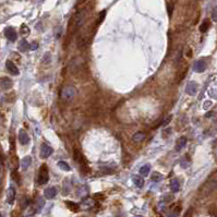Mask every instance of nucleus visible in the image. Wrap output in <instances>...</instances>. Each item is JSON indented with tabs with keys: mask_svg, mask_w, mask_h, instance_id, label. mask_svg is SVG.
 <instances>
[{
	"mask_svg": "<svg viewBox=\"0 0 217 217\" xmlns=\"http://www.w3.org/2000/svg\"><path fill=\"white\" fill-rule=\"evenodd\" d=\"M217 187V174L216 175H213V177L209 179L206 183L203 185V188L201 189V192H202L204 195H207L209 193H211L214 189Z\"/></svg>",
	"mask_w": 217,
	"mask_h": 217,
	"instance_id": "nucleus-1",
	"label": "nucleus"
},
{
	"mask_svg": "<svg viewBox=\"0 0 217 217\" xmlns=\"http://www.w3.org/2000/svg\"><path fill=\"white\" fill-rule=\"evenodd\" d=\"M76 95V91L73 86H66L61 91V98L66 101H71Z\"/></svg>",
	"mask_w": 217,
	"mask_h": 217,
	"instance_id": "nucleus-2",
	"label": "nucleus"
},
{
	"mask_svg": "<svg viewBox=\"0 0 217 217\" xmlns=\"http://www.w3.org/2000/svg\"><path fill=\"white\" fill-rule=\"evenodd\" d=\"M48 179H49V172H48L47 166L44 164L39 168V177H38V182L39 185H45L47 183Z\"/></svg>",
	"mask_w": 217,
	"mask_h": 217,
	"instance_id": "nucleus-3",
	"label": "nucleus"
},
{
	"mask_svg": "<svg viewBox=\"0 0 217 217\" xmlns=\"http://www.w3.org/2000/svg\"><path fill=\"white\" fill-rule=\"evenodd\" d=\"M86 17V10H81L75 14L74 17V27H80L84 23V20Z\"/></svg>",
	"mask_w": 217,
	"mask_h": 217,
	"instance_id": "nucleus-4",
	"label": "nucleus"
},
{
	"mask_svg": "<svg viewBox=\"0 0 217 217\" xmlns=\"http://www.w3.org/2000/svg\"><path fill=\"white\" fill-rule=\"evenodd\" d=\"M52 152H54V150H52L48 144H46V143H43V144H42V146H41V157L42 158H47V157H49L50 155L52 154Z\"/></svg>",
	"mask_w": 217,
	"mask_h": 217,
	"instance_id": "nucleus-5",
	"label": "nucleus"
},
{
	"mask_svg": "<svg viewBox=\"0 0 217 217\" xmlns=\"http://www.w3.org/2000/svg\"><path fill=\"white\" fill-rule=\"evenodd\" d=\"M198 88H199L198 83L194 81H191L187 84V86H185V92L189 95H195L196 92H198Z\"/></svg>",
	"mask_w": 217,
	"mask_h": 217,
	"instance_id": "nucleus-6",
	"label": "nucleus"
},
{
	"mask_svg": "<svg viewBox=\"0 0 217 217\" xmlns=\"http://www.w3.org/2000/svg\"><path fill=\"white\" fill-rule=\"evenodd\" d=\"M4 35H6V37L9 39V41L11 42H14L17 41V32H15V30L13 27H10V26H8V27L4 28Z\"/></svg>",
	"mask_w": 217,
	"mask_h": 217,
	"instance_id": "nucleus-7",
	"label": "nucleus"
},
{
	"mask_svg": "<svg viewBox=\"0 0 217 217\" xmlns=\"http://www.w3.org/2000/svg\"><path fill=\"white\" fill-rule=\"evenodd\" d=\"M205 69H206V62L204 60H198L193 66V70L199 73L204 72Z\"/></svg>",
	"mask_w": 217,
	"mask_h": 217,
	"instance_id": "nucleus-8",
	"label": "nucleus"
},
{
	"mask_svg": "<svg viewBox=\"0 0 217 217\" xmlns=\"http://www.w3.org/2000/svg\"><path fill=\"white\" fill-rule=\"evenodd\" d=\"M12 87V81L9 77H2L0 79V90H9Z\"/></svg>",
	"mask_w": 217,
	"mask_h": 217,
	"instance_id": "nucleus-9",
	"label": "nucleus"
},
{
	"mask_svg": "<svg viewBox=\"0 0 217 217\" xmlns=\"http://www.w3.org/2000/svg\"><path fill=\"white\" fill-rule=\"evenodd\" d=\"M6 67H7V70H8L9 72L11 73V74H13V75H19V69H17V66L14 65V62H12V61H10V60H8L6 62Z\"/></svg>",
	"mask_w": 217,
	"mask_h": 217,
	"instance_id": "nucleus-10",
	"label": "nucleus"
},
{
	"mask_svg": "<svg viewBox=\"0 0 217 217\" xmlns=\"http://www.w3.org/2000/svg\"><path fill=\"white\" fill-rule=\"evenodd\" d=\"M19 141L22 145H26L28 142H30V136L26 133L24 130H20L19 132Z\"/></svg>",
	"mask_w": 217,
	"mask_h": 217,
	"instance_id": "nucleus-11",
	"label": "nucleus"
},
{
	"mask_svg": "<svg viewBox=\"0 0 217 217\" xmlns=\"http://www.w3.org/2000/svg\"><path fill=\"white\" fill-rule=\"evenodd\" d=\"M57 194V189L54 187H49L47 188V189L44 191V195H45L46 199H48V200H52V199H54L55 196H56Z\"/></svg>",
	"mask_w": 217,
	"mask_h": 217,
	"instance_id": "nucleus-12",
	"label": "nucleus"
},
{
	"mask_svg": "<svg viewBox=\"0 0 217 217\" xmlns=\"http://www.w3.org/2000/svg\"><path fill=\"white\" fill-rule=\"evenodd\" d=\"M15 200V189L13 187H10L7 191V201L9 204H13Z\"/></svg>",
	"mask_w": 217,
	"mask_h": 217,
	"instance_id": "nucleus-13",
	"label": "nucleus"
},
{
	"mask_svg": "<svg viewBox=\"0 0 217 217\" xmlns=\"http://www.w3.org/2000/svg\"><path fill=\"white\" fill-rule=\"evenodd\" d=\"M185 144H187V138H185V136H181L180 139H178V140H177V143H176L175 148H176L177 152H179V150H182V148L185 147Z\"/></svg>",
	"mask_w": 217,
	"mask_h": 217,
	"instance_id": "nucleus-14",
	"label": "nucleus"
},
{
	"mask_svg": "<svg viewBox=\"0 0 217 217\" xmlns=\"http://www.w3.org/2000/svg\"><path fill=\"white\" fill-rule=\"evenodd\" d=\"M145 138H146V134L144 133V132L140 131V132H136V134H133V136H132V140H133L136 143H140V142H142Z\"/></svg>",
	"mask_w": 217,
	"mask_h": 217,
	"instance_id": "nucleus-15",
	"label": "nucleus"
},
{
	"mask_svg": "<svg viewBox=\"0 0 217 217\" xmlns=\"http://www.w3.org/2000/svg\"><path fill=\"white\" fill-rule=\"evenodd\" d=\"M31 164H32V157H31V156L24 157V158L21 160V167H22V169L26 170L31 166Z\"/></svg>",
	"mask_w": 217,
	"mask_h": 217,
	"instance_id": "nucleus-16",
	"label": "nucleus"
},
{
	"mask_svg": "<svg viewBox=\"0 0 217 217\" xmlns=\"http://www.w3.org/2000/svg\"><path fill=\"white\" fill-rule=\"evenodd\" d=\"M170 189H171L172 192H178L179 189H180V183L177 179H172L170 181Z\"/></svg>",
	"mask_w": 217,
	"mask_h": 217,
	"instance_id": "nucleus-17",
	"label": "nucleus"
},
{
	"mask_svg": "<svg viewBox=\"0 0 217 217\" xmlns=\"http://www.w3.org/2000/svg\"><path fill=\"white\" fill-rule=\"evenodd\" d=\"M132 180H133V183L138 188H142L143 185H144V179L140 176H134L133 178H132Z\"/></svg>",
	"mask_w": 217,
	"mask_h": 217,
	"instance_id": "nucleus-18",
	"label": "nucleus"
},
{
	"mask_svg": "<svg viewBox=\"0 0 217 217\" xmlns=\"http://www.w3.org/2000/svg\"><path fill=\"white\" fill-rule=\"evenodd\" d=\"M30 48V45H28V43L25 41V39H22L21 42H20L19 44V50L22 52H27V49Z\"/></svg>",
	"mask_w": 217,
	"mask_h": 217,
	"instance_id": "nucleus-19",
	"label": "nucleus"
},
{
	"mask_svg": "<svg viewBox=\"0 0 217 217\" xmlns=\"http://www.w3.org/2000/svg\"><path fill=\"white\" fill-rule=\"evenodd\" d=\"M150 164H145V165H143L142 167L140 168V174L142 175V176H147V175L150 174Z\"/></svg>",
	"mask_w": 217,
	"mask_h": 217,
	"instance_id": "nucleus-20",
	"label": "nucleus"
},
{
	"mask_svg": "<svg viewBox=\"0 0 217 217\" xmlns=\"http://www.w3.org/2000/svg\"><path fill=\"white\" fill-rule=\"evenodd\" d=\"M66 204H67V206L69 207L72 212H77V211H79V209H80L79 205L71 202V201H67V202H66Z\"/></svg>",
	"mask_w": 217,
	"mask_h": 217,
	"instance_id": "nucleus-21",
	"label": "nucleus"
},
{
	"mask_svg": "<svg viewBox=\"0 0 217 217\" xmlns=\"http://www.w3.org/2000/svg\"><path fill=\"white\" fill-rule=\"evenodd\" d=\"M209 28H210V21L209 20H205V21L200 25V31L202 33H205V32H207Z\"/></svg>",
	"mask_w": 217,
	"mask_h": 217,
	"instance_id": "nucleus-22",
	"label": "nucleus"
},
{
	"mask_svg": "<svg viewBox=\"0 0 217 217\" xmlns=\"http://www.w3.org/2000/svg\"><path fill=\"white\" fill-rule=\"evenodd\" d=\"M58 167H60L61 169L65 170V171H70V170H71V167H70L66 161H62V160L58 161Z\"/></svg>",
	"mask_w": 217,
	"mask_h": 217,
	"instance_id": "nucleus-23",
	"label": "nucleus"
},
{
	"mask_svg": "<svg viewBox=\"0 0 217 217\" xmlns=\"http://www.w3.org/2000/svg\"><path fill=\"white\" fill-rule=\"evenodd\" d=\"M161 179H163V176H161L159 172H154V174L152 175V180L154 181V182H158Z\"/></svg>",
	"mask_w": 217,
	"mask_h": 217,
	"instance_id": "nucleus-24",
	"label": "nucleus"
},
{
	"mask_svg": "<svg viewBox=\"0 0 217 217\" xmlns=\"http://www.w3.org/2000/svg\"><path fill=\"white\" fill-rule=\"evenodd\" d=\"M171 119H172V115H170V116H168L167 118H166L165 120H164L163 122L160 123V126H161V127H166V126H167L168 123L171 121Z\"/></svg>",
	"mask_w": 217,
	"mask_h": 217,
	"instance_id": "nucleus-25",
	"label": "nucleus"
},
{
	"mask_svg": "<svg viewBox=\"0 0 217 217\" xmlns=\"http://www.w3.org/2000/svg\"><path fill=\"white\" fill-rule=\"evenodd\" d=\"M21 33H22V35H27L28 33H30V30H28V27L25 25V24H23V25H22V27H21Z\"/></svg>",
	"mask_w": 217,
	"mask_h": 217,
	"instance_id": "nucleus-26",
	"label": "nucleus"
},
{
	"mask_svg": "<svg viewBox=\"0 0 217 217\" xmlns=\"http://www.w3.org/2000/svg\"><path fill=\"white\" fill-rule=\"evenodd\" d=\"M212 20L217 22V7H214L213 11H212Z\"/></svg>",
	"mask_w": 217,
	"mask_h": 217,
	"instance_id": "nucleus-27",
	"label": "nucleus"
},
{
	"mask_svg": "<svg viewBox=\"0 0 217 217\" xmlns=\"http://www.w3.org/2000/svg\"><path fill=\"white\" fill-rule=\"evenodd\" d=\"M105 15H106V11L104 10L103 12H101L99 13V17H98V24L101 23V22H103L104 21V17H105Z\"/></svg>",
	"mask_w": 217,
	"mask_h": 217,
	"instance_id": "nucleus-28",
	"label": "nucleus"
},
{
	"mask_svg": "<svg viewBox=\"0 0 217 217\" xmlns=\"http://www.w3.org/2000/svg\"><path fill=\"white\" fill-rule=\"evenodd\" d=\"M30 48H31V49H32V50L37 49V48H38V44H37L36 42H34V43L31 44V45H30Z\"/></svg>",
	"mask_w": 217,
	"mask_h": 217,
	"instance_id": "nucleus-29",
	"label": "nucleus"
},
{
	"mask_svg": "<svg viewBox=\"0 0 217 217\" xmlns=\"http://www.w3.org/2000/svg\"><path fill=\"white\" fill-rule=\"evenodd\" d=\"M180 165L182 166V168H187V167H188V165H189V163H187V161H185V159L183 158L182 160L180 161Z\"/></svg>",
	"mask_w": 217,
	"mask_h": 217,
	"instance_id": "nucleus-30",
	"label": "nucleus"
},
{
	"mask_svg": "<svg viewBox=\"0 0 217 217\" xmlns=\"http://www.w3.org/2000/svg\"><path fill=\"white\" fill-rule=\"evenodd\" d=\"M211 105H212L211 101H207V103H205V104H204V108H205V109H207V108H209Z\"/></svg>",
	"mask_w": 217,
	"mask_h": 217,
	"instance_id": "nucleus-31",
	"label": "nucleus"
},
{
	"mask_svg": "<svg viewBox=\"0 0 217 217\" xmlns=\"http://www.w3.org/2000/svg\"><path fill=\"white\" fill-rule=\"evenodd\" d=\"M83 1H85V0H77V4H80L81 2H83Z\"/></svg>",
	"mask_w": 217,
	"mask_h": 217,
	"instance_id": "nucleus-32",
	"label": "nucleus"
},
{
	"mask_svg": "<svg viewBox=\"0 0 217 217\" xmlns=\"http://www.w3.org/2000/svg\"><path fill=\"white\" fill-rule=\"evenodd\" d=\"M134 217H142V216H140V215H138V216H134Z\"/></svg>",
	"mask_w": 217,
	"mask_h": 217,
	"instance_id": "nucleus-33",
	"label": "nucleus"
}]
</instances>
